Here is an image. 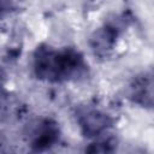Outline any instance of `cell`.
<instances>
[{
	"mask_svg": "<svg viewBox=\"0 0 154 154\" xmlns=\"http://www.w3.org/2000/svg\"><path fill=\"white\" fill-rule=\"evenodd\" d=\"M26 144L34 152H46L60 142L61 131L59 123L51 117H41L32 120L25 129Z\"/></svg>",
	"mask_w": 154,
	"mask_h": 154,
	"instance_id": "cell-4",
	"label": "cell"
},
{
	"mask_svg": "<svg viewBox=\"0 0 154 154\" xmlns=\"http://www.w3.org/2000/svg\"><path fill=\"white\" fill-rule=\"evenodd\" d=\"M125 97L135 106L154 112V69L132 76L125 87Z\"/></svg>",
	"mask_w": 154,
	"mask_h": 154,
	"instance_id": "cell-5",
	"label": "cell"
},
{
	"mask_svg": "<svg viewBox=\"0 0 154 154\" xmlns=\"http://www.w3.org/2000/svg\"><path fill=\"white\" fill-rule=\"evenodd\" d=\"M132 17L129 12H122L107 18L100 26H97L88 38V46L93 55L100 60L109 59L123 35L131 25Z\"/></svg>",
	"mask_w": 154,
	"mask_h": 154,
	"instance_id": "cell-2",
	"label": "cell"
},
{
	"mask_svg": "<svg viewBox=\"0 0 154 154\" xmlns=\"http://www.w3.org/2000/svg\"><path fill=\"white\" fill-rule=\"evenodd\" d=\"M32 76L48 84H67L85 81L90 76V66L84 54L70 46L55 47L40 43L30 57Z\"/></svg>",
	"mask_w": 154,
	"mask_h": 154,
	"instance_id": "cell-1",
	"label": "cell"
},
{
	"mask_svg": "<svg viewBox=\"0 0 154 154\" xmlns=\"http://www.w3.org/2000/svg\"><path fill=\"white\" fill-rule=\"evenodd\" d=\"M73 118L81 135L90 141L108 136L116 125V118L109 111L91 102L77 105Z\"/></svg>",
	"mask_w": 154,
	"mask_h": 154,
	"instance_id": "cell-3",
	"label": "cell"
},
{
	"mask_svg": "<svg viewBox=\"0 0 154 154\" xmlns=\"http://www.w3.org/2000/svg\"><path fill=\"white\" fill-rule=\"evenodd\" d=\"M117 144H118V141L114 137H112L111 135H108V136L91 141L88 144V147H85L84 152H88V153H111V152H114L117 149Z\"/></svg>",
	"mask_w": 154,
	"mask_h": 154,
	"instance_id": "cell-6",
	"label": "cell"
},
{
	"mask_svg": "<svg viewBox=\"0 0 154 154\" xmlns=\"http://www.w3.org/2000/svg\"><path fill=\"white\" fill-rule=\"evenodd\" d=\"M89 1H95V0H89Z\"/></svg>",
	"mask_w": 154,
	"mask_h": 154,
	"instance_id": "cell-7",
	"label": "cell"
}]
</instances>
